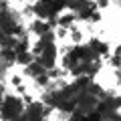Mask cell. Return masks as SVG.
<instances>
[{"label":"cell","instance_id":"obj_2","mask_svg":"<svg viewBox=\"0 0 121 121\" xmlns=\"http://www.w3.org/2000/svg\"><path fill=\"white\" fill-rule=\"evenodd\" d=\"M95 4H97V10H99V8H107L109 0H95Z\"/></svg>","mask_w":121,"mask_h":121},{"label":"cell","instance_id":"obj_1","mask_svg":"<svg viewBox=\"0 0 121 121\" xmlns=\"http://www.w3.org/2000/svg\"><path fill=\"white\" fill-rule=\"evenodd\" d=\"M22 111H24L22 99H18L14 95H4L2 97V103H0V119L2 121L16 119L18 115H22Z\"/></svg>","mask_w":121,"mask_h":121}]
</instances>
